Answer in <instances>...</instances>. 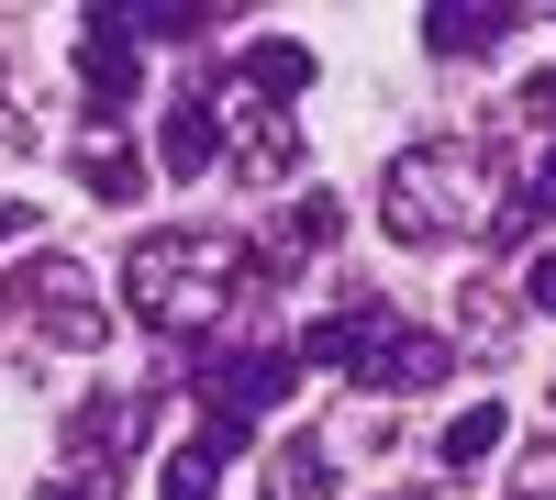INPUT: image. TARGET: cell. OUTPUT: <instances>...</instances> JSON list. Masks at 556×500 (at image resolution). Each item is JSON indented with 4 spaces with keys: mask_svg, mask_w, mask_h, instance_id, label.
Returning a JSON list of instances; mask_svg holds the SVG:
<instances>
[{
    "mask_svg": "<svg viewBox=\"0 0 556 500\" xmlns=\"http://www.w3.org/2000/svg\"><path fill=\"white\" fill-rule=\"evenodd\" d=\"M123 300H134V323L167 334V345H201L223 311H245L267 300V267L245 245H223V234H146L123 256Z\"/></svg>",
    "mask_w": 556,
    "mask_h": 500,
    "instance_id": "6da1fadb",
    "label": "cell"
},
{
    "mask_svg": "<svg viewBox=\"0 0 556 500\" xmlns=\"http://www.w3.org/2000/svg\"><path fill=\"white\" fill-rule=\"evenodd\" d=\"M379 222L401 245H456L479 222V145H401L379 178Z\"/></svg>",
    "mask_w": 556,
    "mask_h": 500,
    "instance_id": "7a4b0ae2",
    "label": "cell"
},
{
    "mask_svg": "<svg viewBox=\"0 0 556 500\" xmlns=\"http://www.w3.org/2000/svg\"><path fill=\"white\" fill-rule=\"evenodd\" d=\"M190 379H201V434H190V445L223 467V457L256 434L267 400H290V379H301V368H290V356H267V345H245V356H212V368H190Z\"/></svg>",
    "mask_w": 556,
    "mask_h": 500,
    "instance_id": "3957f363",
    "label": "cell"
},
{
    "mask_svg": "<svg viewBox=\"0 0 556 500\" xmlns=\"http://www.w3.org/2000/svg\"><path fill=\"white\" fill-rule=\"evenodd\" d=\"M0 300H12V323L56 334V345H101V334H112V311H101V279H89L78 256H56V245H45L34 267H12V290H0Z\"/></svg>",
    "mask_w": 556,
    "mask_h": 500,
    "instance_id": "277c9868",
    "label": "cell"
},
{
    "mask_svg": "<svg viewBox=\"0 0 556 500\" xmlns=\"http://www.w3.org/2000/svg\"><path fill=\"white\" fill-rule=\"evenodd\" d=\"M78 89H89V112H101V123H123L134 101H146V56H134V34H123L112 12L78 23Z\"/></svg>",
    "mask_w": 556,
    "mask_h": 500,
    "instance_id": "5b68a950",
    "label": "cell"
},
{
    "mask_svg": "<svg viewBox=\"0 0 556 500\" xmlns=\"http://www.w3.org/2000/svg\"><path fill=\"white\" fill-rule=\"evenodd\" d=\"M379 334H390V311L367 300V290H345V311H323V323L301 334V368H334V379H367V356H379Z\"/></svg>",
    "mask_w": 556,
    "mask_h": 500,
    "instance_id": "8992f818",
    "label": "cell"
},
{
    "mask_svg": "<svg viewBox=\"0 0 556 500\" xmlns=\"http://www.w3.org/2000/svg\"><path fill=\"white\" fill-rule=\"evenodd\" d=\"M156 167H167V178H201V167H223V101H212L201 78H190V89H178V101H167V133H156Z\"/></svg>",
    "mask_w": 556,
    "mask_h": 500,
    "instance_id": "52a82bcc",
    "label": "cell"
},
{
    "mask_svg": "<svg viewBox=\"0 0 556 500\" xmlns=\"http://www.w3.org/2000/svg\"><path fill=\"white\" fill-rule=\"evenodd\" d=\"M513 34H523L513 0H445V12H424V44H434V56H501Z\"/></svg>",
    "mask_w": 556,
    "mask_h": 500,
    "instance_id": "ba28073f",
    "label": "cell"
},
{
    "mask_svg": "<svg viewBox=\"0 0 556 500\" xmlns=\"http://www.w3.org/2000/svg\"><path fill=\"white\" fill-rule=\"evenodd\" d=\"M134 400H78L67 412V457H78V478H123V445H134Z\"/></svg>",
    "mask_w": 556,
    "mask_h": 500,
    "instance_id": "9c48e42d",
    "label": "cell"
},
{
    "mask_svg": "<svg viewBox=\"0 0 556 500\" xmlns=\"http://www.w3.org/2000/svg\"><path fill=\"white\" fill-rule=\"evenodd\" d=\"M445 368H456L445 334H401V323H390V334H379V356H367V389H434Z\"/></svg>",
    "mask_w": 556,
    "mask_h": 500,
    "instance_id": "30bf717a",
    "label": "cell"
},
{
    "mask_svg": "<svg viewBox=\"0 0 556 500\" xmlns=\"http://www.w3.org/2000/svg\"><path fill=\"white\" fill-rule=\"evenodd\" d=\"M235 67H245V89H267V112H290V89H312V44H290V34H256Z\"/></svg>",
    "mask_w": 556,
    "mask_h": 500,
    "instance_id": "8fae6325",
    "label": "cell"
},
{
    "mask_svg": "<svg viewBox=\"0 0 556 500\" xmlns=\"http://www.w3.org/2000/svg\"><path fill=\"white\" fill-rule=\"evenodd\" d=\"M267 500H334V445L323 434H290L267 457Z\"/></svg>",
    "mask_w": 556,
    "mask_h": 500,
    "instance_id": "7c38bea8",
    "label": "cell"
},
{
    "mask_svg": "<svg viewBox=\"0 0 556 500\" xmlns=\"http://www.w3.org/2000/svg\"><path fill=\"white\" fill-rule=\"evenodd\" d=\"M78 190L89 201H146V156H134L123 133H89L78 145Z\"/></svg>",
    "mask_w": 556,
    "mask_h": 500,
    "instance_id": "4fadbf2b",
    "label": "cell"
},
{
    "mask_svg": "<svg viewBox=\"0 0 556 500\" xmlns=\"http://www.w3.org/2000/svg\"><path fill=\"white\" fill-rule=\"evenodd\" d=\"M235 167L256 178V190H267V178H290V167H301V133H290V112H267V101H256V123H245Z\"/></svg>",
    "mask_w": 556,
    "mask_h": 500,
    "instance_id": "5bb4252c",
    "label": "cell"
},
{
    "mask_svg": "<svg viewBox=\"0 0 556 500\" xmlns=\"http://www.w3.org/2000/svg\"><path fill=\"white\" fill-rule=\"evenodd\" d=\"M112 23H123L134 44H201L223 12H190V0H134V12H112Z\"/></svg>",
    "mask_w": 556,
    "mask_h": 500,
    "instance_id": "9a60e30c",
    "label": "cell"
},
{
    "mask_svg": "<svg viewBox=\"0 0 556 500\" xmlns=\"http://www.w3.org/2000/svg\"><path fill=\"white\" fill-rule=\"evenodd\" d=\"M456 334H468L479 356H501V345H513V300H501L490 279H468V290H456Z\"/></svg>",
    "mask_w": 556,
    "mask_h": 500,
    "instance_id": "2e32d148",
    "label": "cell"
},
{
    "mask_svg": "<svg viewBox=\"0 0 556 500\" xmlns=\"http://www.w3.org/2000/svg\"><path fill=\"white\" fill-rule=\"evenodd\" d=\"M156 500H223V467L201 457V445H178V457L156 467Z\"/></svg>",
    "mask_w": 556,
    "mask_h": 500,
    "instance_id": "e0dca14e",
    "label": "cell"
},
{
    "mask_svg": "<svg viewBox=\"0 0 556 500\" xmlns=\"http://www.w3.org/2000/svg\"><path fill=\"white\" fill-rule=\"evenodd\" d=\"M501 445V400H468V412L445 423V467H468V457H490Z\"/></svg>",
    "mask_w": 556,
    "mask_h": 500,
    "instance_id": "ac0fdd59",
    "label": "cell"
},
{
    "mask_svg": "<svg viewBox=\"0 0 556 500\" xmlns=\"http://www.w3.org/2000/svg\"><path fill=\"white\" fill-rule=\"evenodd\" d=\"M334 234H345V201H334V190H312V201H290V245H301V256H323Z\"/></svg>",
    "mask_w": 556,
    "mask_h": 500,
    "instance_id": "d6986e66",
    "label": "cell"
},
{
    "mask_svg": "<svg viewBox=\"0 0 556 500\" xmlns=\"http://www.w3.org/2000/svg\"><path fill=\"white\" fill-rule=\"evenodd\" d=\"M513 201H523L534 222H556V145H534V156H523V190H513Z\"/></svg>",
    "mask_w": 556,
    "mask_h": 500,
    "instance_id": "ffe728a7",
    "label": "cell"
},
{
    "mask_svg": "<svg viewBox=\"0 0 556 500\" xmlns=\"http://www.w3.org/2000/svg\"><path fill=\"white\" fill-rule=\"evenodd\" d=\"M523 500H556V423L534 434V457H523Z\"/></svg>",
    "mask_w": 556,
    "mask_h": 500,
    "instance_id": "44dd1931",
    "label": "cell"
},
{
    "mask_svg": "<svg viewBox=\"0 0 556 500\" xmlns=\"http://www.w3.org/2000/svg\"><path fill=\"white\" fill-rule=\"evenodd\" d=\"M34 500H123V478H34Z\"/></svg>",
    "mask_w": 556,
    "mask_h": 500,
    "instance_id": "7402d4cb",
    "label": "cell"
},
{
    "mask_svg": "<svg viewBox=\"0 0 556 500\" xmlns=\"http://www.w3.org/2000/svg\"><path fill=\"white\" fill-rule=\"evenodd\" d=\"M513 112H523V123H556V67H545V78H523V89H513Z\"/></svg>",
    "mask_w": 556,
    "mask_h": 500,
    "instance_id": "603a6c76",
    "label": "cell"
},
{
    "mask_svg": "<svg viewBox=\"0 0 556 500\" xmlns=\"http://www.w3.org/2000/svg\"><path fill=\"white\" fill-rule=\"evenodd\" d=\"M523 300H534V311H556V245H534V267H523Z\"/></svg>",
    "mask_w": 556,
    "mask_h": 500,
    "instance_id": "cb8c5ba5",
    "label": "cell"
},
{
    "mask_svg": "<svg viewBox=\"0 0 556 500\" xmlns=\"http://www.w3.org/2000/svg\"><path fill=\"white\" fill-rule=\"evenodd\" d=\"M12 234H23V201H12V190H0V245H12Z\"/></svg>",
    "mask_w": 556,
    "mask_h": 500,
    "instance_id": "d4e9b609",
    "label": "cell"
},
{
    "mask_svg": "<svg viewBox=\"0 0 556 500\" xmlns=\"http://www.w3.org/2000/svg\"><path fill=\"white\" fill-rule=\"evenodd\" d=\"M401 500H412V489H401Z\"/></svg>",
    "mask_w": 556,
    "mask_h": 500,
    "instance_id": "484cf974",
    "label": "cell"
}]
</instances>
